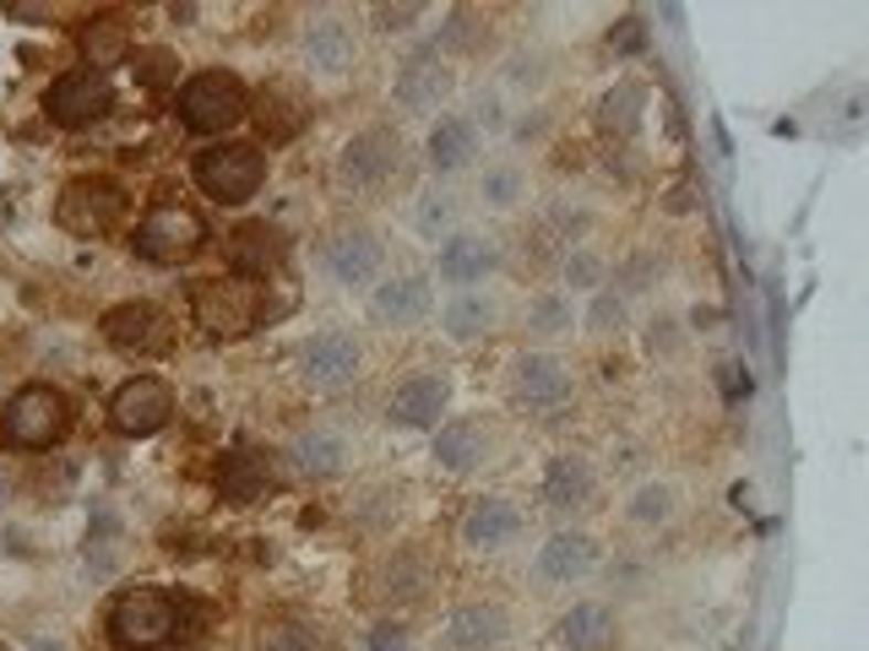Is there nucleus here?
<instances>
[{
    "mask_svg": "<svg viewBox=\"0 0 869 651\" xmlns=\"http://www.w3.org/2000/svg\"><path fill=\"white\" fill-rule=\"evenodd\" d=\"M332 185L348 201H381L398 185H407V147L392 126H364L342 141L332 163Z\"/></svg>",
    "mask_w": 869,
    "mask_h": 651,
    "instance_id": "obj_1",
    "label": "nucleus"
},
{
    "mask_svg": "<svg viewBox=\"0 0 869 651\" xmlns=\"http://www.w3.org/2000/svg\"><path fill=\"white\" fill-rule=\"evenodd\" d=\"M186 619H191L186 597H174L163 586H126L109 602L104 630H109V641L120 651H158V647H169V641H180Z\"/></svg>",
    "mask_w": 869,
    "mask_h": 651,
    "instance_id": "obj_2",
    "label": "nucleus"
},
{
    "mask_svg": "<svg viewBox=\"0 0 869 651\" xmlns=\"http://www.w3.org/2000/svg\"><path fill=\"white\" fill-rule=\"evenodd\" d=\"M267 288L272 282H245V277H197L191 282V316H197V326L206 337L240 342L256 326L272 321Z\"/></svg>",
    "mask_w": 869,
    "mask_h": 651,
    "instance_id": "obj_3",
    "label": "nucleus"
},
{
    "mask_svg": "<svg viewBox=\"0 0 869 651\" xmlns=\"http://www.w3.org/2000/svg\"><path fill=\"white\" fill-rule=\"evenodd\" d=\"M66 429L71 402L66 391L50 386V381H28L0 407V446H11V451H50V446L66 440Z\"/></svg>",
    "mask_w": 869,
    "mask_h": 651,
    "instance_id": "obj_4",
    "label": "nucleus"
},
{
    "mask_svg": "<svg viewBox=\"0 0 869 651\" xmlns=\"http://www.w3.org/2000/svg\"><path fill=\"white\" fill-rule=\"evenodd\" d=\"M191 180L218 206H245L251 195L267 185V152H262V141H229L223 136V141H212V147L197 152Z\"/></svg>",
    "mask_w": 869,
    "mask_h": 651,
    "instance_id": "obj_5",
    "label": "nucleus"
},
{
    "mask_svg": "<svg viewBox=\"0 0 869 651\" xmlns=\"http://www.w3.org/2000/svg\"><path fill=\"white\" fill-rule=\"evenodd\" d=\"M174 115L191 136H229L240 120H251V93L234 71H197L180 87Z\"/></svg>",
    "mask_w": 869,
    "mask_h": 651,
    "instance_id": "obj_6",
    "label": "nucleus"
},
{
    "mask_svg": "<svg viewBox=\"0 0 869 651\" xmlns=\"http://www.w3.org/2000/svg\"><path fill=\"white\" fill-rule=\"evenodd\" d=\"M131 250L141 260H152V266H186V260H197L206 250V223L186 201H158L131 228Z\"/></svg>",
    "mask_w": 869,
    "mask_h": 651,
    "instance_id": "obj_7",
    "label": "nucleus"
},
{
    "mask_svg": "<svg viewBox=\"0 0 869 651\" xmlns=\"http://www.w3.org/2000/svg\"><path fill=\"white\" fill-rule=\"evenodd\" d=\"M359 370H364V348H359V337L342 331V326H321V331H310V337L294 348V375H299V386L316 391V396L348 391L359 381Z\"/></svg>",
    "mask_w": 869,
    "mask_h": 651,
    "instance_id": "obj_8",
    "label": "nucleus"
},
{
    "mask_svg": "<svg viewBox=\"0 0 869 651\" xmlns=\"http://www.w3.org/2000/svg\"><path fill=\"white\" fill-rule=\"evenodd\" d=\"M126 212H131V195L120 180H109V174H82V180H71L61 201H55V223L76 234V239H104V234H115L120 223H126Z\"/></svg>",
    "mask_w": 869,
    "mask_h": 651,
    "instance_id": "obj_9",
    "label": "nucleus"
},
{
    "mask_svg": "<svg viewBox=\"0 0 869 651\" xmlns=\"http://www.w3.org/2000/svg\"><path fill=\"white\" fill-rule=\"evenodd\" d=\"M316 260H321L327 282H337V288H364V282H375L381 266H386V239H381L375 223H364V217H342V223L327 228Z\"/></svg>",
    "mask_w": 869,
    "mask_h": 651,
    "instance_id": "obj_10",
    "label": "nucleus"
},
{
    "mask_svg": "<svg viewBox=\"0 0 869 651\" xmlns=\"http://www.w3.org/2000/svg\"><path fill=\"white\" fill-rule=\"evenodd\" d=\"M98 331H104V342L120 359H158V353L174 348V321L158 305H147V299H126V305L104 310Z\"/></svg>",
    "mask_w": 869,
    "mask_h": 651,
    "instance_id": "obj_11",
    "label": "nucleus"
},
{
    "mask_svg": "<svg viewBox=\"0 0 869 651\" xmlns=\"http://www.w3.org/2000/svg\"><path fill=\"white\" fill-rule=\"evenodd\" d=\"M109 109H115V87H109L104 71L76 65V71H61V76L44 87V115L66 130L93 126V120H104Z\"/></svg>",
    "mask_w": 869,
    "mask_h": 651,
    "instance_id": "obj_12",
    "label": "nucleus"
},
{
    "mask_svg": "<svg viewBox=\"0 0 869 651\" xmlns=\"http://www.w3.org/2000/svg\"><path fill=\"white\" fill-rule=\"evenodd\" d=\"M506 386H511V402L528 407V413H560V407L571 402L576 381H571V364H565V359H554V353H543V348H528V353L511 359Z\"/></svg>",
    "mask_w": 869,
    "mask_h": 651,
    "instance_id": "obj_13",
    "label": "nucleus"
},
{
    "mask_svg": "<svg viewBox=\"0 0 869 651\" xmlns=\"http://www.w3.org/2000/svg\"><path fill=\"white\" fill-rule=\"evenodd\" d=\"M500 266H506V239H500V234L457 228V234L441 245V256H435V277L463 294V288H484Z\"/></svg>",
    "mask_w": 869,
    "mask_h": 651,
    "instance_id": "obj_14",
    "label": "nucleus"
},
{
    "mask_svg": "<svg viewBox=\"0 0 869 651\" xmlns=\"http://www.w3.org/2000/svg\"><path fill=\"white\" fill-rule=\"evenodd\" d=\"M174 418V391L158 375H131L126 386L109 396V429L126 440H147Z\"/></svg>",
    "mask_w": 869,
    "mask_h": 651,
    "instance_id": "obj_15",
    "label": "nucleus"
},
{
    "mask_svg": "<svg viewBox=\"0 0 869 651\" xmlns=\"http://www.w3.org/2000/svg\"><path fill=\"white\" fill-rule=\"evenodd\" d=\"M299 61L310 76H348L359 61V33L342 11H310L299 28Z\"/></svg>",
    "mask_w": 869,
    "mask_h": 651,
    "instance_id": "obj_16",
    "label": "nucleus"
},
{
    "mask_svg": "<svg viewBox=\"0 0 869 651\" xmlns=\"http://www.w3.org/2000/svg\"><path fill=\"white\" fill-rule=\"evenodd\" d=\"M223 260H229V277L267 282V277L283 271V260H288V234H283L272 217H245V223L223 239Z\"/></svg>",
    "mask_w": 869,
    "mask_h": 651,
    "instance_id": "obj_17",
    "label": "nucleus"
},
{
    "mask_svg": "<svg viewBox=\"0 0 869 651\" xmlns=\"http://www.w3.org/2000/svg\"><path fill=\"white\" fill-rule=\"evenodd\" d=\"M283 461L294 478H310V483H332L353 467V440L337 429V424H305L288 435L283 446Z\"/></svg>",
    "mask_w": 869,
    "mask_h": 651,
    "instance_id": "obj_18",
    "label": "nucleus"
},
{
    "mask_svg": "<svg viewBox=\"0 0 869 651\" xmlns=\"http://www.w3.org/2000/svg\"><path fill=\"white\" fill-rule=\"evenodd\" d=\"M598 570V537L582 532V526H560L538 543L533 559V581L538 591H554V586H576L582 576Z\"/></svg>",
    "mask_w": 869,
    "mask_h": 651,
    "instance_id": "obj_19",
    "label": "nucleus"
},
{
    "mask_svg": "<svg viewBox=\"0 0 869 651\" xmlns=\"http://www.w3.org/2000/svg\"><path fill=\"white\" fill-rule=\"evenodd\" d=\"M511 636H517L511 608L484 602V597H478V602H457V608L446 613V625H441V647L446 651H506Z\"/></svg>",
    "mask_w": 869,
    "mask_h": 651,
    "instance_id": "obj_20",
    "label": "nucleus"
},
{
    "mask_svg": "<svg viewBox=\"0 0 869 651\" xmlns=\"http://www.w3.org/2000/svg\"><path fill=\"white\" fill-rule=\"evenodd\" d=\"M522 526H528V516H522L517 500L478 494V500H468V511L457 521V537H463V548H473V554H506L522 537Z\"/></svg>",
    "mask_w": 869,
    "mask_h": 651,
    "instance_id": "obj_21",
    "label": "nucleus"
},
{
    "mask_svg": "<svg viewBox=\"0 0 869 651\" xmlns=\"http://www.w3.org/2000/svg\"><path fill=\"white\" fill-rule=\"evenodd\" d=\"M452 87H457V71H452V61L430 44V50H413V55L398 65L392 98H398L407 115H430V109H441V104L452 98Z\"/></svg>",
    "mask_w": 869,
    "mask_h": 651,
    "instance_id": "obj_22",
    "label": "nucleus"
},
{
    "mask_svg": "<svg viewBox=\"0 0 869 651\" xmlns=\"http://www.w3.org/2000/svg\"><path fill=\"white\" fill-rule=\"evenodd\" d=\"M446 402H452V375L446 370H413L386 396V424H398V429H435L441 413H446Z\"/></svg>",
    "mask_w": 869,
    "mask_h": 651,
    "instance_id": "obj_23",
    "label": "nucleus"
},
{
    "mask_svg": "<svg viewBox=\"0 0 869 651\" xmlns=\"http://www.w3.org/2000/svg\"><path fill=\"white\" fill-rule=\"evenodd\" d=\"M435 554L424 548V543H398V548H386V559L375 565V591H381V602H392V608H413V602H424L430 597V586H435Z\"/></svg>",
    "mask_w": 869,
    "mask_h": 651,
    "instance_id": "obj_24",
    "label": "nucleus"
},
{
    "mask_svg": "<svg viewBox=\"0 0 869 651\" xmlns=\"http://www.w3.org/2000/svg\"><path fill=\"white\" fill-rule=\"evenodd\" d=\"M538 494H543V505H549V511H560V516H571V511H587V505L598 500V467H593V461H587L582 451L549 456Z\"/></svg>",
    "mask_w": 869,
    "mask_h": 651,
    "instance_id": "obj_25",
    "label": "nucleus"
},
{
    "mask_svg": "<svg viewBox=\"0 0 869 651\" xmlns=\"http://www.w3.org/2000/svg\"><path fill=\"white\" fill-rule=\"evenodd\" d=\"M430 310H435V288L418 271H402V277H386V282L370 288V321L386 326V331L418 326Z\"/></svg>",
    "mask_w": 869,
    "mask_h": 651,
    "instance_id": "obj_26",
    "label": "nucleus"
},
{
    "mask_svg": "<svg viewBox=\"0 0 869 651\" xmlns=\"http://www.w3.org/2000/svg\"><path fill=\"white\" fill-rule=\"evenodd\" d=\"M478 152H484V141H478V130H473L468 115H441L430 136H424V163H430V174L446 185L452 174H463L478 163Z\"/></svg>",
    "mask_w": 869,
    "mask_h": 651,
    "instance_id": "obj_27",
    "label": "nucleus"
},
{
    "mask_svg": "<svg viewBox=\"0 0 869 651\" xmlns=\"http://www.w3.org/2000/svg\"><path fill=\"white\" fill-rule=\"evenodd\" d=\"M500 316H506V305H500L495 288H463L441 305V331L452 342H484L500 326Z\"/></svg>",
    "mask_w": 869,
    "mask_h": 651,
    "instance_id": "obj_28",
    "label": "nucleus"
},
{
    "mask_svg": "<svg viewBox=\"0 0 869 651\" xmlns=\"http://www.w3.org/2000/svg\"><path fill=\"white\" fill-rule=\"evenodd\" d=\"M251 115L267 141H294L299 130L310 126V98L294 87V82H267L256 98H251Z\"/></svg>",
    "mask_w": 869,
    "mask_h": 651,
    "instance_id": "obj_29",
    "label": "nucleus"
},
{
    "mask_svg": "<svg viewBox=\"0 0 869 651\" xmlns=\"http://www.w3.org/2000/svg\"><path fill=\"white\" fill-rule=\"evenodd\" d=\"M430 456H435L441 472H473V467L489 461V429L478 418H446V424H435Z\"/></svg>",
    "mask_w": 869,
    "mask_h": 651,
    "instance_id": "obj_30",
    "label": "nucleus"
},
{
    "mask_svg": "<svg viewBox=\"0 0 869 651\" xmlns=\"http://www.w3.org/2000/svg\"><path fill=\"white\" fill-rule=\"evenodd\" d=\"M272 483H277V472H272L267 451H229L223 467H218V494H223L229 505H256V500H267Z\"/></svg>",
    "mask_w": 869,
    "mask_h": 651,
    "instance_id": "obj_31",
    "label": "nucleus"
},
{
    "mask_svg": "<svg viewBox=\"0 0 869 651\" xmlns=\"http://www.w3.org/2000/svg\"><path fill=\"white\" fill-rule=\"evenodd\" d=\"M554 636H560L565 651H603L614 641V608L608 602H576V608L560 613Z\"/></svg>",
    "mask_w": 869,
    "mask_h": 651,
    "instance_id": "obj_32",
    "label": "nucleus"
},
{
    "mask_svg": "<svg viewBox=\"0 0 869 651\" xmlns=\"http://www.w3.org/2000/svg\"><path fill=\"white\" fill-rule=\"evenodd\" d=\"M463 228V191H452V185H430V191H418L413 201V234L418 239H452Z\"/></svg>",
    "mask_w": 869,
    "mask_h": 651,
    "instance_id": "obj_33",
    "label": "nucleus"
},
{
    "mask_svg": "<svg viewBox=\"0 0 869 651\" xmlns=\"http://www.w3.org/2000/svg\"><path fill=\"white\" fill-rule=\"evenodd\" d=\"M642 109H647V87L642 82H614L598 98V130L608 141H630L642 130Z\"/></svg>",
    "mask_w": 869,
    "mask_h": 651,
    "instance_id": "obj_34",
    "label": "nucleus"
},
{
    "mask_svg": "<svg viewBox=\"0 0 869 651\" xmlns=\"http://www.w3.org/2000/svg\"><path fill=\"white\" fill-rule=\"evenodd\" d=\"M82 55H87V71L120 65L126 55H131V33H126V22H115V17L82 22Z\"/></svg>",
    "mask_w": 869,
    "mask_h": 651,
    "instance_id": "obj_35",
    "label": "nucleus"
},
{
    "mask_svg": "<svg viewBox=\"0 0 869 651\" xmlns=\"http://www.w3.org/2000/svg\"><path fill=\"white\" fill-rule=\"evenodd\" d=\"M262 647L267 651H321V625L310 613H267L262 619Z\"/></svg>",
    "mask_w": 869,
    "mask_h": 651,
    "instance_id": "obj_36",
    "label": "nucleus"
},
{
    "mask_svg": "<svg viewBox=\"0 0 869 651\" xmlns=\"http://www.w3.org/2000/svg\"><path fill=\"white\" fill-rule=\"evenodd\" d=\"M674 511H679V489H674V483H658V478L636 483L630 500H625V521H630V526H669Z\"/></svg>",
    "mask_w": 869,
    "mask_h": 651,
    "instance_id": "obj_37",
    "label": "nucleus"
},
{
    "mask_svg": "<svg viewBox=\"0 0 869 651\" xmlns=\"http://www.w3.org/2000/svg\"><path fill=\"white\" fill-rule=\"evenodd\" d=\"M571 326H576L571 294H538L533 305H528V316H522V331H528L533 342H554V337H565Z\"/></svg>",
    "mask_w": 869,
    "mask_h": 651,
    "instance_id": "obj_38",
    "label": "nucleus"
},
{
    "mask_svg": "<svg viewBox=\"0 0 869 651\" xmlns=\"http://www.w3.org/2000/svg\"><path fill=\"white\" fill-rule=\"evenodd\" d=\"M478 201L489 206V212H511L522 195H528V174H522V163H489L484 174H478Z\"/></svg>",
    "mask_w": 869,
    "mask_h": 651,
    "instance_id": "obj_39",
    "label": "nucleus"
},
{
    "mask_svg": "<svg viewBox=\"0 0 869 651\" xmlns=\"http://www.w3.org/2000/svg\"><path fill=\"white\" fill-rule=\"evenodd\" d=\"M603 277H608V260H603V250H593V245H571L565 256H560V294H598Z\"/></svg>",
    "mask_w": 869,
    "mask_h": 651,
    "instance_id": "obj_40",
    "label": "nucleus"
},
{
    "mask_svg": "<svg viewBox=\"0 0 869 651\" xmlns=\"http://www.w3.org/2000/svg\"><path fill=\"white\" fill-rule=\"evenodd\" d=\"M549 228H554L560 239H587V228H593V206H587L582 195H560V201L549 206Z\"/></svg>",
    "mask_w": 869,
    "mask_h": 651,
    "instance_id": "obj_41",
    "label": "nucleus"
},
{
    "mask_svg": "<svg viewBox=\"0 0 869 651\" xmlns=\"http://www.w3.org/2000/svg\"><path fill=\"white\" fill-rule=\"evenodd\" d=\"M131 71H136V82H141V87H169V82L180 76V61H174L169 50H136Z\"/></svg>",
    "mask_w": 869,
    "mask_h": 651,
    "instance_id": "obj_42",
    "label": "nucleus"
},
{
    "mask_svg": "<svg viewBox=\"0 0 869 651\" xmlns=\"http://www.w3.org/2000/svg\"><path fill=\"white\" fill-rule=\"evenodd\" d=\"M506 82L517 87V93H533L549 82V61L538 55V50H517L511 61H506Z\"/></svg>",
    "mask_w": 869,
    "mask_h": 651,
    "instance_id": "obj_43",
    "label": "nucleus"
},
{
    "mask_svg": "<svg viewBox=\"0 0 869 651\" xmlns=\"http://www.w3.org/2000/svg\"><path fill=\"white\" fill-rule=\"evenodd\" d=\"M619 326H625V294L598 288L593 305H587V331H619Z\"/></svg>",
    "mask_w": 869,
    "mask_h": 651,
    "instance_id": "obj_44",
    "label": "nucleus"
},
{
    "mask_svg": "<svg viewBox=\"0 0 869 651\" xmlns=\"http://www.w3.org/2000/svg\"><path fill=\"white\" fill-rule=\"evenodd\" d=\"M478 28H484L478 11H452V22L441 28V44H435V50H441V55H446V50H473V33H478Z\"/></svg>",
    "mask_w": 869,
    "mask_h": 651,
    "instance_id": "obj_45",
    "label": "nucleus"
},
{
    "mask_svg": "<svg viewBox=\"0 0 869 651\" xmlns=\"http://www.w3.org/2000/svg\"><path fill=\"white\" fill-rule=\"evenodd\" d=\"M625 282H619V294H647L653 282H658V256L653 250H642V256L625 260V271H619Z\"/></svg>",
    "mask_w": 869,
    "mask_h": 651,
    "instance_id": "obj_46",
    "label": "nucleus"
},
{
    "mask_svg": "<svg viewBox=\"0 0 869 651\" xmlns=\"http://www.w3.org/2000/svg\"><path fill=\"white\" fill-rule=\"evenodd\" d=\"M424 17V6H375V28L381 33H407Z\"/></svg>",
    "mask_w": 869,
    "mask_h": 651,
    "instance_id": "obj_47",
    "label": "nucleus"
},
{
    "mask_svg": "<svg viewBox=\"0 0 869 651\" xmlns=\"http://www.w3.org/2000/svg\"><path fill=\"white\" fill-rule=\"evenodd\" d=\"M359 651H413V647H407V630H398V625H375Z\"/></svg>",
    "mask_w": 869,
    "mask_h": 651,
    "instance_id": "obj_48",
    "label": "nucleus"
},
{
    "mask_svg": "<svg viewBox=\"0 0 869 651\" xmlns=\"http://www.w3.org/2000/svg\"><path fill=\"white\" fill-rule=\"evenodd\" d=\"M473 130L484 126V130H500L506 126V109H500V98H495V93H489V98H478V104H473Z\"/></svg>",
    "mask_w": 869,
    "mask_h": 651,
    "instance_id": "obj_49",
    "label": "nucleus"
},
{
    "mask_svg": "<svg viewBox=\"0 0 869 651\" xmlns=\"http://www.w3.org/2000/svg\"><path fill=\"white\" fill-rule=\"evenodd\" d=\"M647 348H653V353H674V348H679V331H674V321H653V331H647Z\"/></svg>",
    "mask_w": 869,
    "mask_h": 651,
    "instance_id": "obj_50",
    "label": "nucleus"
}]
</instances>
